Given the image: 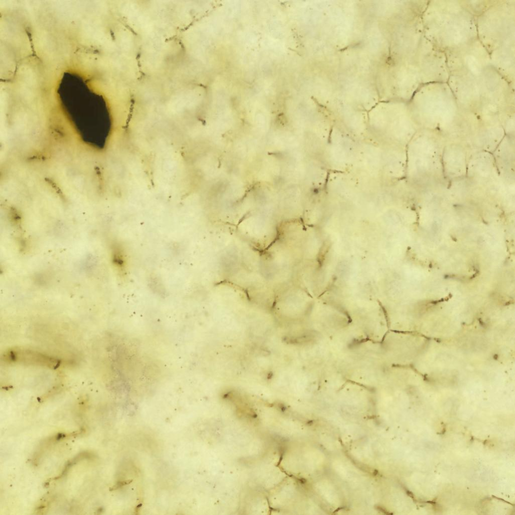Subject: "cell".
<instances>
[{"mask_svg": "<svg viewBox=\"0 0 515 515\" xmlns=\"http://www.w3.org/2000/svg\"><path fill=\"white\" fill-rule=\"evenodd\" d=\"M5 361L46 366L56 368L59 365L57 360L41 353L29 350L15 349L4 354Z\"/></svg>", "mask_w": 515, "mask_h": 515, "instance_id": "cell-1", "label": "cell"}]
</instances>
